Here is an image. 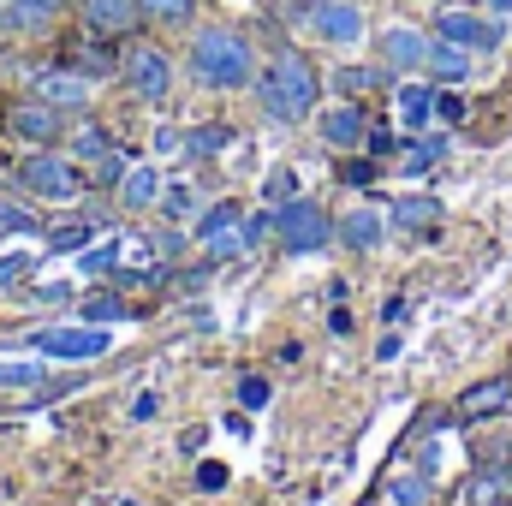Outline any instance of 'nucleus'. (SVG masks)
Here are the masks:
<instances>
[{
	"mask_svg": "<svg viewBox=\"0 0 512 506\" xmlns=\"http://www.w3.org/2000/svg\"><path fill=\"white\" fill-rule=\"evenodd\" d=\"M256 96H262V108H268L280 126H292V120H304V114L316 108V96H322V78L310 72V60H304V54L280 48V54L268 60V72L256 78Z\"/></svg>",
	"mask_w": 512,
	"mask_h": 506,
	"instance_id": "f257e3e1",
	"label": "nucleus"
},
{
	"mask_svg": "<svg viewBox=\"0 0 512 506\" xmlns=\"http://www.w3.org/2000/svg\"><path fill=\"white\" fill-rule=\"evenodd\" d=\"M191 72L209 90H245V84H256V54L239 30H197L191 36Z\"/></svg>",
	"mask_w": 512,
	"mask_h": 506,
	"instance_id": "f03ea898",
	"label": "nucleus"
},
{
	"mask_svg": "<svg viewBox=\"0 0 512 506\" xmlns=\"http://www.w3.org/2000/svg\"><path fill=\"white\" fill-rule=\"evenodd\" d=\"M274 233H280V251H292V256H310V251H322L340 227L316 209V203H304V197H292V203H280L274 209Z\"/></svg>",
	"mask_w": 512,
	"mask_h": 506,
	"instance_id": "7ed1b4c3",
	"label": "nucleus"
},
{
	"mask_svg": "<svg viewBox=\"0 0 512 506\" xmlns=\"http://www.w3.org/2000/svg\"><path fill=\"white\" fill-rule=\"evenodd\" d=\"M18 185H24V191H36L42 203H72V197L84 191L78 167H72V161H60V155H48V149H36V155L18 167Z\"/></svg>",
	"mask_w": 512,
	"mask_h": 506,
	"instance_id": "20e7f679",
	"label": "nucleus"
},
{
	"mask_svg": "<svg viewBox=\"0 0 512 506\" xmlns=\"http://www.w3.org/2000/svg\"><path fill=\"white\" fill-rule=\"evenodd\" d=\"M120 72H126V84L143 102H167V90H173V60H167L161 48H149V42H131L126 60H120Z\"/></svg>",
	"mask_w": 512,
	"mask_h": 506,
	"instance_id": "39448f33",
	"label": "nucleus"
},
{
	"mask_svg": "<svg viewBox=\"0 0 512 506\" xmlns=\"http://www.w3.org/2000/svg\"><path fill=\"white\" fill-rule=\"evenodd\" d=\"M310 30L334 48H352V42H364V12H358V0H316Z\"/></svg>",
	"mask_w": 512,
	"mask_h": 506,
	"instance_id": "423d86ee",
	"label": "nucleus"
},
{
	"mask_svg": "<svg viewBox=\"0 0 512 506\" xmlns=\"http://www.w3.org/2000/svg\"><path fill=\"white\" fill-rule=\"evenodd\" d=\"M435 36H441V42H459V48H471V54L501 48V24H495V18H477V12H441V18H435Z\"/></svg>",
	"mask_w": 512,
	"mask_h": 506,
	"instance_id": "0eeeda50",
	"label": "nucleus"
},
{
	"mask_svg": "<svg viewBox=\"0 0 512 506\" xmlns=\"http://www.w3.org/2000/svg\"><path fill=\"white\" fill-rule=\"evenodd\" d=\"M42 358H102L108 352V334L102 328H48L30 340Z\"/></svg>",
	"mask_w": 512,
	"mask_h": 506,
	"instance_id": "6e6552de",
	"label": "nucleus"
},
{
	"mask_svg": "<svg viewBox=\"0 0 512 506\" xmlns=\"http://www.w3.org/2000/svg\"><path fill=\"white\" fill-rule=\"evenodd\" d=\"M382 66H393V72H423L429 66V36L423 30H405V24L382 30Z\"/></svg>",
	"mask_w": 512,
	"mask_h": 506,
	"instance_id": "1a4fd4ad",
	"label": "nucleus"
},
{
	"mask_svg": "<svg viewBox=\"0 0 512 506\" xmlns=\"http://www.w3.org/2000/svg\"><path fill=\"white\" fill-rule=\"evenodd\" d=\"M364 137H370V120H364L358 102H340V108L322 114V143H328V149H358Z\"/></svg>",
	"mask_w": 512,
	"mask_h": 506,
	"instance_id": "9d476101",
	"label": "nucleus"
},
{
	"mask_svg": "<svg viewBox=\"0 0 512 506\" xmlns=\"http://www.w3.org/2000/svg\"><path fill=\"white\" fill-rule=\"evenodd\" d=\"M12 131L48 149V143L60 137V108H54V102H42V96H36V102H18V108H12Z\"/></svg>",
	"mask_w": 512,
	"mask_h": 506,
	"instance_id": "9b49d317",
	"label": "nucleus"
},
{
	"mask_svg": "<svg viewBox=\"0 0 512 506\" xmlns=\"http://www.w3.org/2000/svg\"><path fill=\"white\" fill-rule=\"evenodd\" d=\"M84 24L90 36H126L137 24V0H84Z\"/></svg>",
	"mask_w": 512,
	"mask_h": 506,
	"instance_id": "f8f14e48",
	"label": "nucleus"
},
{
	"mask_svg": "<svg viewBox=\"0 0 512 506\" xmlns=\"http://www.w3.org/2000/svg\"><path fill=\"white\" fill-rule=\"evenodd\" d=\"M36 96L54 108H84L90 102V78L84 72H36Z\"/></svg>",
	"mask_w": 512,
	"mask_h": 506,
	"instance_id": "ddd939ff",
	"label": "nucleus"
},
{
	"mask_svg": "<svg viewBox=\"0 0 512 506\" xmlns=\"http://www.w3.org/2000/svg\"><path fill=\"white\" fill-rule=\"evenodd\" d=\"M512 405V376H495V381H477L459 393V417H495Z\"/></svg>",
	"mask_w": 512,
	"mask_h": 506,
	"instance_id": "4468645a",
	"label": "nucleus"
},
{
	"mask_svg": "<svg viewBox=\"0 0 512 506\" xmlns=\"http://www.w3.org/2000/svg\"><path fill=\"white\" fill-rule=\"evenodd\" d=\"M382 215H376V209H352V215H346V221H340V239H346V245H352V251H376V245H382Z\"/></svg>",
	"mask_w": 512,
	"mask_h": 506,
	"instance_id": "2eb2a0df",
	"label": "nucleus"
},
{
	"mask_svg": "<svg viewBox=\"0 0 512 506\" xmlns=\"http://www.w3.org/2000/svg\"><path fill=\"white\" fill-rule=\"evenodd\" d=\"M429 120H435V90H429V84H405V90H399V126L423 131Z\"/></svg>",
	"mask_w": 512,
	"mask_h": 506,
	"instance_id": "dca6fc26",
	"label": "nucleus"
},
{
	"mask_svg": "<svg viewBox=\"0 0 512 506\" xmlns=\"http://www.w3.org/2000/svg\"><path fill=\"white\" fill-rule=\"evenodd\" d=\"M429 72L447 78V84L471 78V48H459V42H429Z\"/></svg>",
	"mask_w": 512,
	"mask_h": 506,
	"instance_id": "f3484780",
	"label": "nucleus"
},
{
	"mask_svg": "<svg viewBox=\"0 0 512 506\" xmlns=\"http://www.w3.org/2000/svg\"><path fill=\"white\" fill-rule=\"evenodd\" d=\"M60 6L66 0H6V24L12 30H42V24L60 18Z\"/></svg>",
	"mask_w": 512,
	"mask_h": 506,
	"instance_id": "a211bd4d",
	"label": "nucleus"
},
{
	"mask_svg": "<svg viewBox=\"0 0 512 506\" xmlns=\"http://www.w3.org/2000/svg\"><path fill=\"white\" fill-rule=\"evenodd\" d=\"M161 197V173L155 167H126V179H120V203L126 209H149Z\"/></svg>",
	"mask_w": 512,
	"mask_h": 506,
	"instance_id": "6ab92c4d",
	"label": "nucleus"
},
{
	"mask_svg": "<svg viewBox=\"0 0 512 506\" xmlns=\"http://www.w3.org/2000/svg\"><path fill=\"white\" fill-rule=\"evenodd\" d=\"M137 12H143L149 24H161V30H185L191 12H197V0H137Z\"/></svg>",
	"mask_w": 512,
	"mask_h": 506,
	"instance_id": "aec40b11",
	"label": "nucleus"
},
{
	"mask_svg": "<svg viewBox=\"0 0 512 506\" xmlns=\"http://www.w3.org/2000/svg\"><path fill=\"white\" fill-rule=\"evenodd\" d=\"M393 221L399 227H429V221H441V203L435 197H399L393 203Z\"/></svg>",
	"mask_w": 512,
	"mask_h": 506,
	"instance_id": "412c9836",
	"label": "nucleus"
},
{
	"mask_svg": "<svg viewBox=\"0 0 512 506\" xmlns=\"http://www.w3.org/2000/svg\"><path fill=\"white\" fill-rule=\"evenodd\" d=\"M239 221H245V215H239V203H215V209H209V215H203V221H197V239H203V245H209V239H215V233H233V227H239Z\"/></svg>",
	"mask_w": 512,
	"mask_h": 506,
	"instance_id": "4be33fe9",
	"label": "nucleus"
},
{
	"mask_svg": "<svg viewBox=\"0 0 512 506\" xmlns=\"http://www.w3.org/2000/svg\"><path fill=\"white\" fill-rule=\"evenodd\" d=\"M387 506H429V483L423 477H393L387 483Z\"/></svg>",
	"mask_w": 512,
	"mask_h": 506,
	"instance_id": "5701e85b",
	"label": "nucleus"
},
{
	"mask_svg": "<svg viewBox=\"0 0 512 506\" xmlns=\"http://www.w3.org/2000/svg\"><path fill=\"white\" fill-rule=\"evenodd\" d=\"M441 155H447V143H441V137H429V143H411L399 167H405V173H429V167H435Z\"/></svg>",
	"mask_w": 512,
	"mask_h": 506,
	"instance_id": "b1692460",
	"label": "nucleus"
},
{
	"mask_svg": "<svg viewBox=\"0 0 512 506\" xmlns=\"http://www.w3.org/2000/svg\"><path fill=\"white\" fill-rule=\"evenodd\" d=\"M84 316H90V322H120L126 304H120L114 292H90V298H84Z\"/></svg>",
	"mask_w": 512,
	"mask_h": 506,
	"instance_id": "393cba45",
	"label": "nucleus"
},
{
	"mask_svg": "<svg viewBox=\"0 0 512 506\" xmlns=\"http://www.w3.org/2000/svg\"><path fill=\"white\" fill-rule=\"evenodd\" d=\"M120 256H126V245H120V239H108V245H96V251H84V262H78V268H84V274H108V268H114Z\"/></svg>",
	"mask_w": 512,
	"mask_h": 506,
	"instance_id": "a878e982",
	"label": "nucleus"
},
{
	"mask_svg": "<svg viewBox=\"0 0 512 506\" xmlns=\"http://www.w3.org/2000/svg\"><path fill=\"white\" fill-rule=\"evenodd\" d=\"M48 376V364H0V387H36Z\"/></svg>",
	"mask_w": 512,
	"mask_h": 506,
	"instance_id": "bb28decb",
	"label": "nucleus"
},
{
	"mask_svg": "<svg viewBox=\"0 0 512 506\" xmlns=\"http://www.w3.org/2000/svg\"><path fill=\"white\" fill-rule=\"evenodd\" d=\"M72 149H78L84 161H96V167H102V161L114 155V149H108V137H102V131H96V126H90V131H78V143H72Z\"/></svg>",
	"mask_w": 512,
	"mask_h": 506,
	"instance_id": "cd10ccee",
	"label": "nucleus"
},
{
	"mask_svg": "<svg viewBox=\"0 0 512 506\" xmlns=\"http://www.w3.org/2000/svg\"><path fill=\"white\" fill-rule=\"evenodd\" d=\"M78 66H84V72H102V78H108V72H114V54H108L102 42H84V48H78Z\"/></svg>",
	"mask_w": 512,
	"mask_h": 506,
	"instance_id": "c85d7f7f",
	"label": "nucleus"
},
{
	"mask_svg": "<svg viewBox=\"0 0 512 506\" xmlns=\"http://www.w3.org/2000/svg\"><path fill=\"white\" fill-rule=\"evenodd\" d=\"M334 84H340L346 96H364V90L376 84V72H364V66H340V72H334Z\"/></svg>",
	"mask_w": 512,
	"mask_h": 506,
	"instance_id": "c756f323",
	"label": "nucleus"
},
{
	"mask_svg": "<svg viewBox=\"0 0 512 506\" xmlns=\"http://www.w3.org/2000/svg\"><path fill=\"white\" fill-rule=\"evenodd\" d=\"M239 405H245V411H262V405H268V381L245 376V381H239Z\"/></svg>",
	"mask_w": 512,
	"mask_h": 506,
	"instance_id": "7c9ffc66",
	"label": "nucleus"
},
{
	"mask_svg": "<svg viewBox=\"0 0 512 506\" xmlns=\"http://www.w3.org/2000/svg\"><path fill=\"white\" fill-rule=\"evenodd\" d=\"M262 191H268V203L280 209V203H292V197H298V179H292V173H274V179H268Z\"/></svg>",
	"mask_w": 512,
	"mask_h": 506,
	"instance_id": "2f4dec72",
	"label": "nucleus"
},
{
	"mask_svg": "<svg viewBox=\"0 0 512 506\" xmlns=\"http://www.w3.org/2000/svg\"><path fill=\"white\" fill-rule=\"evenodd\" d=\"M197 489H203V495H215V489H227V465H221V459H209V465H197Z\"/></svg>",
	"mask_w": 512,
	"mask_h": 506,
	"instance_id": "473e14b6",
	"label": "nucleus"
},
{
	"mask_svg": "<svg viewBox=\"0 0 512 506\" xmlns=\"http://www.w3.org/2000/svg\"><path fill=\"white\" fill-rule=\"evenodd\" d=\"M24 227H36V221H30L18 203H6V197H0V233H24Z\"/></svg>",
	"mask_w": 512,
	"mask_h": 506,
	"instance_id": "72a5a7b5",
	"label": "nucleus"
},
{
	"mask_svg": "<svg viewBox=\"0 0 512 506\" xmlns=\"http://www.w3.org/2000/svg\"><path fill=\"white\" fill-rule=\"evenodd\" d=\"M167 209H173V215H197V191H191V185H173V191H167Z\"/></svg>",
	"mask_w": 512,
	"mask_h": 506,
	"instance_id": "f704fd0d",
	"label": "nucleus"
},
{
	"mask_svg": "<svg viewBox=\"0 0 512 506\" xmlns=\"http://www.w3.org/2000/svg\"><path fill=\"white\" fill-rule=\"evenodd\" d=\"M221 143H227V126H209V131H197V137H191L185 149H197V155H209V149H221Z\"/></svg>",
	"mask_w": 512,
	"mask_h": 506,
	"instance_id": "c9c22d12",
	"label": "nucleus"
},
{
	"mask_svg": "<svg viewBox=\"0 0 512 506\" xmlns=\"http://www.w3.org/2000/svg\"><path fill=\"white\" fill-rule=\"evenodd\" d=\"M435 120L459 126V120H465V102H459V96H435Z\"/></svg>",
	"mask_w": 512,
	"mask_h": 506,
	"instance_id": "e433bc0d",
	"label": "nucleus"
},
{
	"mask_svg": "<svg viewBox=\"0 0 512 506\" xmlns=\"http://www.w3.org/2000/svg\"><path fill=\"white\" fill-rule=\"evenodd\" d=\"M24 268H30L24 256H0V286H18V280H24Z\"/></svg>",
	"mask_w": 512,
	"mask_h": 506,
	"instance_id": "4c0bfd02",
	"label": "nucleus"
},
{
	"mask_svg": "<svg viewBox=\"0 0 512 506\" xmlns=\"http://www.w3.org/2000/svg\"><path fill=\"white\" fill-rule=\"evenodd\" d=\"M131 417H137V423H149V417H161V399H155V393H137V405H131Z\"/></svg>",
	"mask_w": 512,
	"mask_h": 506,
	"instance_id": "58836bf2",
	"label": "nucleus"
},
{
	"mask_svg": "<svg viewBox=\"0 0 512 506\" xmlns=\"http://www.w3.org/2000/svg\"><path fill=\"white\" fill-rule=\"evenodd\" d=\"M364 143H370V155H393V149H399V137H393V131H370Z\"/></svg>",
	"mask_w": 512,
	"mask_h": 506,
	"instance_id": "ea45409f",
	"label": "nucleus"
},
{
	"mask_svg": "<svg viewBox=\"0 0 512 506\" xmlns=\"http://www.w3.org/2000/svg\"><path fill=\"white\" fill-rule=\"evenodd\" d=\"M346 179H352V185H370V179H376V161H352Z\"/></svg>",
	"mask_w": 512,
	"mask_h": 506,
	"instance_id": "a19ab883",
	"label": "nucleus"
},
{
	"mask_svg": "<svg viewBox=\"0 0 512 506\" xmlns=\"http://www.w3.org/2000/svg\"><path fill=\"white\" fill-rule=\"evenodd\" d=\"M489 6H495V12H501V18H507V12H512V0H489Z\"/></svg>",
	"mask_w": 512,
	"mask_h": 506,
	"instance_id": "79ce46f5",
	"label": "nucleus"
},
{
	"mask_svg": "<svg viewBox=\"0 0 512 506\" xmlns=\"http://www.w3.org/2000/svg\"><path fill=\"white\" fill-rule=\"evenodd\" d=\"M495 506H501V501H495Z\"/></svg>",
	"mask_w": 512,
	"mask_h": 506,
	"instance_id": "37998d69",
	"label": "nucleus"
}]
</instances>
